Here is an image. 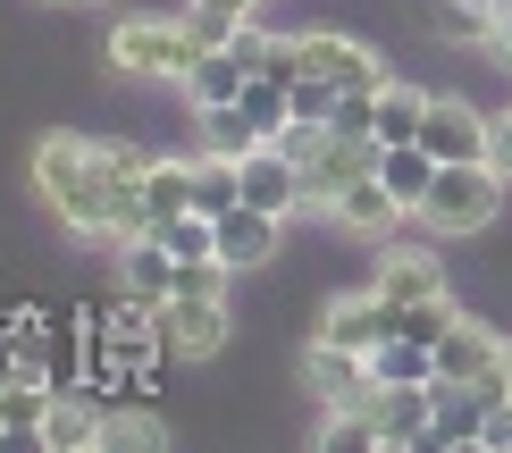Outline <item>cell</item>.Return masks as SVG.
Here are the masks:
<instances>
[{
	"label": "cell",
	"mask_w": 512,
	"mask_h": 453,
	"mask_svg": "<svg viewBox=\"0 0 512 453\" xmlns=\"http://www.w3.org/2000/svg\"><path fill=\"white\" fill-rule=\"evenodd\" d=\"M34 193L68 235L84 244H110V193H118V168H110V143H84V135H42L34 143Z\"/></svg>",
	"instance_id": "6da1fadb"
},
{
	"label": "cell",
	"mask_w": 512,
	"mask_h": 453,
	"mask_svg": "<svg viewBox=\"0 0 512 453\" xmlns=\"http://www.w3.org/2000/svg\"><path fill=\"white\" fill-rule=\"evenodd\" d=\"M504 185L512 177L496 160H445L437 185H429V202H420V219H429V235H487L496 210H504Z\"/></svg>",
	"instance_id": "7a4b0ae2"
},
{
	"label": "cell",
	"mask_w": 512,
	"mask_h": 453,
	"mask_svg": "<svg viewBox=\"0 0 512 453\" xmlns=\"http://www.w3.org/2000/svg\"><path fill=\"white\" fill-rule=\"evenodd\" d=\"M194 34H185V17H126L110 34V68L118 76H160V84H185L194 68Z\"/></svg>",
	"instance_id": "3957f363"
},
{
	"label": "cell",
	"mask_w": 512,
	"mask_h": 453,
	"mask_svg": "<svg viewBox=\"0 0 512 453\" xmlns=\"http://www.w3.org/2000/svg\"><path fill=\"white\" fill-rule=\"evenodd\" d=\"M378 135H361V126H328L319 151L303 160V210H336V193H353L361 177H378Z\"/></svg>",
	"instance_id": "277c9868"
},
{
	"label": "cell",
	"mask_w": 512,
	"mask_h": 453,
	"mask_svg": "<svg viewBox=\"0 0 512 453\" xmlns=\"http://www.w3.org/2000/svg\"><path fill=\"white\" fill-rule=\"evenodd\" d=\"M227 336H236V302H210V294H168L160 302V344L177 361H219Z\"/></svg>",
	"instance_id": "5b68a950"
},
{
	"label": "cell",
	"mask_w": 512,
	"mask_h": 453,
	"mask_svg": "<svg viewBox=\"0 0 512 453\" xmlns=\"http://www.w3.org/2000/svg\"><path fill=\"white\" fill-rule=\"evenodd\" d=\"M512 361V336H496L487 319H454V328L437 336V386H479L487 370H504Z\"/></svg>",
	"instance_id": "8992f818"
},
{
	"label": "cell",
	"mask_w": 512,
	"mask_h": 453,
	"mask_svg": "<svg viewBox=\"0 0 512 453\" xmlns=\"http://www.w3.org/2000/svg\"><path fill=\"white\" fill-rule=\"evenodd\" d=\"M412 143H429L437 160H487V151H496V118L471 110V101H437L429 93V118H420Z\"/></svg>",
	"instance_id": "52a82bcc"
},
{
	"label": "cell",
	"mask_w": 512,
	"mask_h": 453,
	"mask_svg": "<svg viewBox=\"0 0 512 453\" xmlns=\"http://www.w3.org/2000/svg\"><path fill=\"white\" fill-rule=\"evenodd\" d=\"M303 378H311V395L328 403H370L378 395V378H370V353H353V344H319L311 336V353H303Z\"/></svg>",
	"instance_id": "ba28073f"
},
{
	"label": "cell",
	"mask_w": 512,
	"mask_h": 453,
	"mask_svg": "<svg viewBox=\"0 0 512 453\" xmlns=\"http://www.w3.org/2000/svg\"><path fill=\"white\" fill-rule=\"evenodd\" d=\"M303 76H328V84H345V93H378V84H387L378 51L353 42V34H303Z\"/></svg>",
	"instance_id": "9c48e42d"
},
{
	"label": "cell",
	"mask_w": 512,
	"mask_h": 453,
	"mask_svg": "<svg viewBox=\"0 0 512 453\" xmlns=\"http://www.w3.org/2000/svg\"><path fill=\"white\" fill-rule=\"evenodd\" d=\"M437 395H445V386H378V395H370L378 445H387V453L420 445V437H429V420H437Z\"/></svg>",
	"instance_id": "30bf717a"
},
{
	"label": "cell",
	"mask_w": 512,
	"mask_h": 453,
	"mask_svg": "<svg viewBox=\"0 0 512 453\" xmlns=\"http://www.w3.org/2000/svg\"><path fill=\"white\" fill-rule=\"evenodd\" d=\"M378 336H395V302L387 294H336L328 311H319V344H353V353H370Z\"/></svg>",
	"instance_id": "8fae6325"
},
{
	"label": "cell",
	"mask_w": 512,
	"mask_h": 453,
	"mask_svg": "<svg viewBox=\"0 0 512 453\" xmlns=\"http://www.w3.org/2000/svg\"><path fill=\"white\" fill-rule=\"evenodd\" d=\"M236 168H244V202H252V210L303 219V168H294L277 143H261V151H252V160H236Z\"/></svg>",
	"instance_id": "7c38bea8"
},
{
	"label": "cell",
	"mask_w": 512,
	"mask_h": 453,
	"mask_svg": "<svg viewBox=\"0 0 512 453\" xmlns=\"http://www.w3.org/2000/svg\"><path fill=\"white\" fill-rule=\"evenodd\" d=\"M277 235H286V219H277V210L236 202V210L219 219V261H227V269H261L269 252H277Z\"/></svg>",
	"instance_id": "4fadbf2b"
},
{
	"label": "cell",
	"mask_w": 512,
	"mask_h": 453,
	"mask_svg": "<svg viewBox=\"0 0 512 453\" xmlns=\"http://www.w3.org/2000/svg\"><path fill=\"white\" fill-rule=\"evenodd\" d=\"M118 286L135 302H168L177 294V252L160 244V235H135V244H118Z\"/></svg>",
	"instance_id": "5bb4252c"
},
{
	"label": "cell",
	"mask_w": 512,
	"mask_h": 453,
	"mask_svg": "<svg viewBox=\"0 0 512 453\" xmlns=\"http://www.w3.org/2000/svg\"><path fill=\"white\" fill-rule=\"evenodd\" d=\"M101 428H110V412H101L93 395H68V386H59L51 412H42V437H34V445H51V453H84V445H101Z\"/></svg>",
	"instance_id": "9a60e30c"
},
{
	"label": "cell",
	"mask_w": 512,
	"mask_h": 453,
	"mask_svg": "<svg viewBox=\"0 0 512 453\" xmlns=\"http://www.w3.org/2000/svg\"><path fill=\"white\" fill-rule=\"evenodd\" d=\"M437 151L429 143H387V151H378V185H387L395 193V202L403 210H412V219H420V202H429V185H437Z\"/></svg>",
	"instance_id": "2e32d148"
},
{
	"label": "cell",
	"mask_w": 512,
	"mask_h": 453,
	"mask_svg": "<svg viewBox=\"0 0 512 453\" xmlns=\"http://www.w3.org/2000/svg\"><path fill=\"white\" fill-rule=\"evenodd\" d=\"M378 294L395 302H429V294H445V269H437V252H387V261H378V277H370Z\"/></svg>",
	"instance_id": "e0dca14e"
},
{
	"label": "cell",
	"mask_w": 512,
	"mask_h": 453,
	"mask_svg": "<svg viewBox=\"0 0 512 453\" xmlns=\"http://www.w3.org/2000/svg\"><path fill=\"white\" fill-rule=\"evenodd\" d=\"M420 118H429V93H420V84H378V93H370V135L378 143H412L420 135Z\"/></svg>",
	"instance_id": "ac0fdd59"
},
{
	"label": "cell",
	"mask_w": 512,
	"mask_h": 453,
	"mask_svg": "<svg viewBox=\"0 0 512 453\" xmlns=\"http://www.w3.org/2000/svg\"><path fill=\"white\" fill-rule=\"evenodd\" d=\"M328 219H336V227H353V235H395V219H412V210H403L378 177H361L353 193H336V210H328Z\"/></svg>",
	"instance_id": "d6986e66"
},
{
	"label": "cell",
	"mask_w": 512,
	"mask_h": 453,
	"mask_svg": "<svg viewBox=\"0 0 512 453\" xmlns=\"http://www.w3.org/2000/svg\"><path fill=\"white\" fill-rule=\"evenodd\" d=\"M370 378H378V386H437V344L378 336V344H370Z\"/></svg>",
	"instance_id": "ffe728a7"
},
{
	"label": "cell",
	"mask_w": 512,
	"mask_h": 453,
	"mask_svg": "<svg viewBox=\"0 0 512 453\" xmlns=\"http://www.w3.org/2000/svg\"><path fill=\"white\" fill-rule=\"evenodd\" d=\"M244 76H252V68H244L236 51H202L194 68H185V101H194V110H219V101L244 93Z\"/></svg>",
	"instance_id": "44dd1931"
},
{
	"label": "cell",
	"mask_w": 512,
	"mask_h": 453,
	"mask_svg": "<svg viewBox=\"0 0 512 453\" xmlns=\"http://www.w3.org/2000/svg\"><path fill=\"white\" fill-rule=\"evenodd\" d=\"M194 126H202V151H227V160H252V151L269 143L261 126L236 110V101H219V110H194Z\"/></svg>",
	"instance_id": "7402d4cb"
},
{
	"label": "cell",
	"mask_w": 512,
	"mask_h": 453,
	"mask_svg": "<svg viewBox=\"0 0 512 453\" xmlns=\"http://www.w3.org/2000/svg\"><path fill=\"white\" fill-rule=\"evenodd\" d=\"M454 302H445V294H429V302H403V311H395V336H412V344H437L445 328H454Z\"/></svg>",
	"instance_id": "603a6c76"
},
{
	"label": "cell",
	"mask_w": 512,
	"mask_h": 453,
	"mask_svg": "<svg viewBox=\"0 0 512 453\" xmlns=\"http://www.w3.org/2000/svg\"><path fill=\"white\" fill-rule=\"evenodd\" d=\"M244 17L236 9H210V0H194V9H185V34H194V51H227V34H236Z\"/></svg>",
	"instance_id": "cb8c5ba5"
},
{
	"label": "cell",
	"mask_w": 512,
	"mask_h": 453,
	"mask_svg": "<svg viewBox=\"0 0 512 453\" xmlns=\"http://www.w3.org/2000/svg\"><path fill=\"white\" fill-rule=\"evenodd\" d=\"M101 445H168V420H152V412H110V428H101Z\"/></svg>",
	"instance_id": "d4e9b609"
},
{
	"label": "cell",
	"mask_w": 512,
	"mask_h": 453,
	"mask_svg": "<svg viewBox=\"0 0 512 453\" xmlns=\"http://www.w3.org/2000/svg\"><path fill=\"white\" fill-rule=\"evenodd\" d=\"M269 42H277V34H261V26H252V17H244V26H236V34H227V51H236V59H244V68H252V76H261V59H269Z\"/></svg>",
	"instance_id": "484cf974"
},
{
	"label": "cell",
	"mask_w": 512,
	"mask_h": 453,
	"mask_svg": "<svg viewBox=\"0 0 512 453\" xmlns=\"http://www.w3.org/2000/svg\"><path fill=\"white\" fill-rule=\"evenodd\" d=\"M479 445H487V453H512V395H504V403H487V428H479Z\"/></svg>",
	"instance_id": "4316f807"
},
{
	"label": "cell",
	"mask_w": 512,
	"mask_h": 453,
	"mask_svg": "<svg viewBox=\"0 0 512 453\" xmlns=\"http://www.w3.org/2000/svg\"><path fill=\"white\" fill-rule=\"evenodd\" d=\"M479 51L496 59V68H512V0H504V9H496V26H487V42H479Z\"/></svg>",
	"instance_id": "83f0119b"
},
{
	"label": "cell",
	"mask_w": 512,
	"mask_h": 453,
	"mask_svg": "<svg viewBox=\"0 0 512 453\" xmlns=\"http://www.w3.org/2000/svg\"><path fill=\"white\" fill-rule=\"evenodd\" d=\"M487 160H496V168H504V177H512V110L496 118V151H487Z\"/></svg>",
	"instance_id": "f1b7e54d"
},
{
	"label": "cell",
	"mask_w": 512,
	"mask_h": 453,
	"mask_svg": "<svg viewBox=\"0 0 512 453\" xmlns=\"http://www.w3.org/2000/svg\"><path fill=\"white\" fill-rule=\"evenodd\" d=\"M210 9H236V17H252V9H261V0H210Z\"/></svg>",
	"instance_id": "f546056e"
}]
</instances>
